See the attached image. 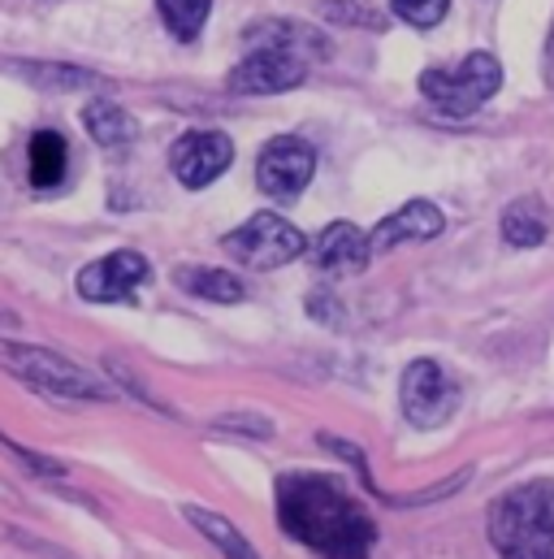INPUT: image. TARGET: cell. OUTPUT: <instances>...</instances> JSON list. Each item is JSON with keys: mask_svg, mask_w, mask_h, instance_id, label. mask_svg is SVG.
Wrapping results in <instances>:
<instances>
[{"mask_svg": "<svg viewBox=\"0 0 554 559\" xmlns=\"http://www.w3.org/2000/svg\"><path fill=\"white\" fill-rule=\"evenodd\" d=\"M277 521L321 559H369L377 547V525L364 503L321 473L277 477Z\"/></svg>", "mask_w": 554, "mask_h": 559, "instance_id": "cell-1", "label": "cell"}, {"mask_svg": "<svg viewBox=\"0 0 554 559\" xmlns=\"http://www.w3.org/2000/svg\"><path fill=\"white\" fill-rule=\"evenodd\" d=\"M490 543L503 559H554V481L507 490L490 508Z\"/></svg>", "mask_w": 554, "mask_h": 559, "instance_id": "cell-2", "label": "cell"}, {"mask_svg": "<svg viewBox=\"0 0 554 559\" xmlns=\"http://www.w3.org/2000/svg\"><path fill=\"white\" fill-rule=\"evenodd\" d=\"M0 369H9L17 382H26L44 395H61V400H109L113 395L96 373L65 360L61 352L17 343V338H0Z\"/></svg>", "mask_w": 554, "mask_h": 559, "instance_id": "cell-3", "label": "cell"}, {"mask_svg": "<svg viewBox=\"0 0 554 559\" xmlns=\"http://www.w3.org/2000/svg\"><path fill=\"white\" fill-rule=\"evenodd\" d=\"M503 87V66L494 52H468L455 70H424L420 96L446 118H472Z\"/></svg>", "mask_w": 554, "mask_h": 559, "instance_id": "cell-4", "label": "cell"}, {"mask_svg": "<svg viewBox=\"0 0 554 559\" xmlns=\"http://www.w3.org/2000/svg\"><path fill=\"white\" fill-rule=\"evenodd\" d=\"M221 248H226L234 261H243L248 270H277V265H286V261H294V257L308 248V239H303L286 217H277V213H256V217H248L239 230H230Z\"/></svg>", "mask_w": 554, "mask_h": 559, "instance_id": "cell-5", "label": "cell"}, {"mask_svg": "<svg viewBox=\"0 0 554 559\" xmlns=\"http://www.w3.org/2000/svg\"><path fill=\"white\" fill-rule=\"evenodd\" d=\"M399 400H404V417L416 429H437L459 413V382L437 360H416L404 373Z\"/></svg>", "mask_w": 554, "mask_h": 559, "instance_id": "cell-6", "label": "cell"}, {"mask_svg": "<svg viewBox=\"0 0 554 559\" xmlns=\"http://www.w3.org/2000/svg\"><path fill=\"white\" fill-rule=\"evenodd\" d=\"M308 79V57L277 48V44H252V52L230 70V92L239 96H274V92H290Z\"/></svg>", "mask_w": 554, "mask_h": 559, "instance_id": "cell-7", "label": "cell"}, {"mask_svg": "<svg viewBox=\"0 0 554 559\" xmlns=\"http://www.w3.org/2000/svg\"><path fill=\"white\" fill-rule=\"evenodd\" d=\"M316 174V152L312 143H303L299 135H281V140H269L261 160H256V182L265 195L274 200H294Z\"/></svg>", "mask_w": 554, "mask_h": 559, "instance_id": "cell-8", "label": "cell"}, {"mask_svg": "<svg viewBox=\"0 0 554 559\" xmlns=\"http://www.w3.org/2000/svg\"><path fill=\"white\" fill-rule=\"evenodd\" d=\"M230 160H234V143L221 131H186L182 140L169 147V169L191 191L217 182Z\"/></svg>", "mask_w": 554, "mask_h": 559, "instance_id": "cell-9", "label": "cell"}, {"mask_svg": "<svg viewBox=\"0 0 554 559\" xmlns=\"http://www.w3.org/2000/svg\"><path fill=\"white\" fill-rule=\"evenodd\" d=\"M147 274H152L147 257L122 248V252H109V257L92 261V265L79 274L74 286H79V295L92 299V304H122V299H135V290L147 282Z\"/></svg>", "mask_w": 554, "mask_h": 559, "instance_id": "cell-10", "label": "cell"}, {"mask_svg": "<svg viewBox=\"0 0 554 559\" xmlns=\"http://www.w3.org/2000/svg\"><path fill=\"white\" fill-rule=\"evenodd\" d=\"M312 261L325 270V274H360L369 261H373V248H369V235L351 222H329L316 243H312Z\"/></svg>", "mask_w": 554, "mask_h": 559, "instance_id": "cell-11", "label": "cell"}, {"mask_svg": "<svg viewBox=\"0 0 554 559\" xmlns=\"http://www.w3.org/2000/svg\"><path fill=\"white\" fill-rule=\"evenodd\" d=\"M442 226H446V217H442L437 204H429V200H408L399 213H390V217L369 235V248H373V257H377V252H395V248L408 243V239H437Z\"/></svg>", "mask_w": 554, "mask_h": 559, "instance_id": "cell-12", "label": "cell"}, {"mask_svg": "<svg viewBox=\"0 0 554 559\" xmlns=\"http://www.w3.org/2000/svg\"><path fill=\"white\" fill-rule=\"evenodd\" d=\"M252 44H277V48H290L308 61H325L329 57V39L316 31V26H303V22H290V17H277V22H256L248 31V48Z\"/></svg>", "mask_w": 554, "mask_h": 559, "instance_id": "cell-13", "label": "cell"}, {"mask_svg": "<svg viewBox=\"0 0 554 559\" xmlns=\"http://www.w3.org/2000/svg\"><path fill=\"white\" fill-rule=\"evenodd\" d=\"M65 165H70V147L57 131H35L31 147H26V174H31V187L35 191H52L61 187L65 178Z\"/></svg>", "mask_w": 554, "mask_h": 559, "instance_id": "cell-14", "label": "cell"}, {"mask_svg": "<svg viewBox=\"0 0 554 559\" xmlns=\"http://www.w3.org/2000/svg\"><path fill=\"white\" fill-rule=\"evenodd\" d=\"M83 127H87V135L100 143V147H127V143H135V135H138L135 118H131L122 105L105 100V96L87 100V109H83Z\"/></svg>", "mask_w": 554, "mask_h": 559, "instance_id": "cell-15", "label": "cell"}, {"mask_svg": "<svg viewBox=\"0 0 554 559\" xmlns=\"http://www.w3.org/2000/svg\"><path fill=\"white\" fill-rule=\"evenodd\" d=\"M173 282L195 295V299H208V304H239L243 299V282L234 278L230 270H204V265H182Z\"/></svg>", "mask_w": 554, "mask_h": 559, "instance_id": "cell-16", "label": "cell"}, {"mask_svg": "<svg viewBox=\"0 0 554 559\" xmlns=\"http://www.w3.org/2000/svg\"><path fill=\"white\" fill-rule=\"evenodd\" d=\"M546 235H551V226H546L542 200L525 195V200H516V204L503 213V239H507L511 248H542Z\"/></svg>", "mask_w": 554, "mask_h": 559, "instance_id": "cell-17", "label": "cell"}, {"mask_svg": "<svg viewBox=\"0 0 554 559\" xmlns=\"http://www.w3.org/2000/svg\"><path fill=\"white\" fill-rule=\"evenodd\" d=\"M186 521H191V525H195V530H200V534H204V538H208V543H213L226 559H261L256 551H252V543H248V538H243L226 516L204 512V508H186Z\"/></svg>", "mask_w": 554, "mask_h": 559, "instance_id": "cell-18", "label": "cell"}, {"mask_svg": "<svg viewBox=\"0 0 554 559\" xmlns=\"http://www.w3.org/2000/svg\"><path fill=\"white\" fill-rule=\"evenodd\" d=\"M156 9H160V17H165L169 35L182 39V44H191V39L204 31V22H208L213 0H156Z\"/></svg>", "mask_w": 554, "mask_h": 559, "instance_id": "cell-19", "label": "cell"}, {"mask_svg": "<svg viewBox=\"0 0 554 559\" xmlns=\"http://www.w3.org/2000/svg\"><path fill=\"white\" fill-rule=\"evenodd\" d=\"M22 74H26L31 83H39V87H105V79L92 74V70L48 66V61H31V66H22Z\"/></svg>", "mask_w": 554, "mask_h": 559, "instance_id": "cell-20", "label": "cell"}, {"mask_svg": "<svg viewBox=\"0 0 554 559\" xmlns=\"http://www.w3.org/2000/svg\"><path fill=\"white\" fill-rule=\"evenodd\" d=\"M395 4V13L404 17V22H412V26H437L442 17H446V9H450V0H390Z\"/></svg>", "mask_w": 554, "mask_h": 559, "instance_id": "cell-21", "label": "cell"}, {"mask_svg": "<svg viewBox=\"0 0 554 559\" xmlns=\"http://www.w3.org/2000/svg\"><path fill=\"white\" fill-rule=\"evenodd\" d=\"M546 74H551L554 83V31H551V48H546Z\"/></svg>", "mask_w": 554, "mask_h": 559, "instance_id": "cell-22", "label": "cell"}, {"mask_svg": "<svg viewBox=\"0 0 554 559\" xmlns=\"http://www.w3.org/2000/svg\"><path fill=\"white\" fill-rule=\"evenodd\" d=\"M0 325H4V330H9V325H17V317H13V312H9V308H0Z\"/></svg>", "mask_w": 554, "mask_h": 559, "instance_id": "cell-23", "label": "cell"}]
</instances>
